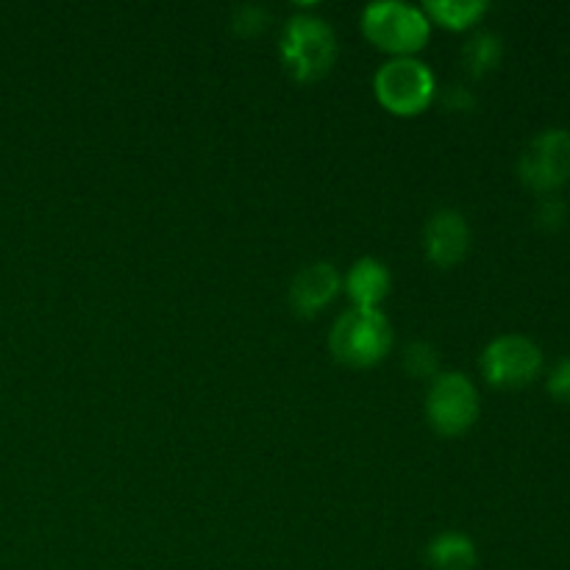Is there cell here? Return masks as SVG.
I'll return each instance as SVG.
<instances>
[{"label":"cell","instance_id":"6da1fadb","mask_svg":"<svg viewBox=\"0 0 570 570\" xmlns=\"http://www.w3.org/2000/svg\"><path fill=\"white\" fill-rule=\"evenodd\" d=\"M337 33L332 22L323 17L301 11L284 22L282 39H278V56L282 67L293 81L315 83L323 81L337 65Z\"/></svg>","mask_w":570,"mask_h":570},{"label":"cell","instance_id":"7a4b0ae2","mask_svg":"<svg viewBox=\"0 0 570 570\" xmlns=\"http://www.w3.org/2000/svg\"><path fill=\"white\" fill-rule=\"evenodd\" d=\"M362 33L367 42L390 59L417 56L432 39V22L426 11L406 0H376L362 9Z\"/></svg>","mask_w":570,"mask_h":570},{"label":"cell","instance_id":"3957f363","mask_svg":"<svg viewBox=\"0 0 570 570\" xmlns=\"http://www.w3.org/2000/svg\"><path fill=\"white\" fill-rule=\"evenodd\" d=\"M395 343L390 317L382 309H345L328 332V351L345 367L382 365Z\"/></svg>","mask_w":570,"mask_h":570},{"label":"cell","instance_id":"277c9868","mask_svg":"<svg viewBox=\"0 0 570 570\" xmlns=\"http://www.w3.org/2000/svg\"><path fill=\"white\" fill-rule=\"evenodd\" d=\"M438 78L417 56L387 59L373 76V95L379 106L395 117H417L438 100Z\"/></svg>","mask_w":570,"mask_h":570},{"label":"cell","instance_id":"5b68a950","mask_svg":"<svg viewBox=\"0 0 570 570\" xmlns=\"http://www.w3.org/2000/svg\"><path fill=\"white\" fill-rule=\"evenodd\" d=\"M482 415V395L460 371H440L426 390V421L440 438H462Z\"/></svg>","mask_w":570,"mask_h":570},{"label":"cell","instance_id":"8992f818","mask_svg":"<svg viewBox=\"0 0 570 570\" xmlns=\"http://www.w3.org/2000/svg\"><path fill=\"white\" fill-rule=\"evenodd\" d=\"M543 348L527 334H499L479 356L482 379L495 390L529 387L543 373Z\"/></svg>","mask_w":570,"mask_h":570},{"label":"cell","instance_id":"52a82bcc","mask_svg":"<svg viewBox=\"0 0 570 570\" xmlns=\"http://www.w3.org/2000/svg\"><path fill=\"white\" fill-rule=\"evenodd\" d=\"M518 178L538 195H554L570 181V131L543 128L518 156Z\"/></svg>","mask_w":570,"mask_h":570},{"label":"cell","instance_id":"ba28073f","mask_svg":"<svg viewBox=\"0 0 570 570\" xmlns=\"http://www.w3.org/2000/svg\"><path fill=\"white\" fill-rule=\"evenodd\" d=\"M471 223L456 209L432 212L421 234L423 254L440 271H451L460 265L471 250Z\"/></svg>","mask_w":570,"mask_h":570},{"label":"cell","instance_id":"9c48e42d","mask_svg":"<svg viewBox=\"0 0 570 570\" xmlns=\"http://www.w3.org/2000/svg\"><path fill=\"white\" fill-rule=\"evenodd\" d=\"M343 293V276L332 262H312L289 282V306L298 317H317Z\"/></svg>","mask_w":570,"mask_h":570},{"label":"cell","instance_id":"30bf717a","mask_svg":"<svg viewBox=\"0 0 570 570\" xmlns=\"http://www.w3.org/2000/svg\"><path fill=\"white\" fill-rule=\"evenodd\" d=\"M393 289V273L387 262L376 256H362L343 276V293L348 295L354 309H382Z\"/></svg>","mask_w":570,"mask_h":570},{"label":"cell","instance_id":"8fae6325","mask_svg":"<svg viewBox=\"0 0 570 570\" xmlns=\"http://www.w3.org/2000/svg\"><path fill=\"white\" fill-rule=\"evenodd\" d=\"M426 562L432 570H473L479 566V549L465 532H440L429 540Z\"/></svg>","mask_w":570,"mask_h":570},{"label":"cell","instance_id":"7c38bea8","mask_svg":"<svg viewBox=\"0 0 570 570\" xmlns=\"http://www.w3.org/2000/svg\"><path fill=\"white\" fill-rule=\"evenodd\" d=\"M432 26L445 31H471L490 11L488 0H426L421 6Z\"/></svg>","mask_w":570,"mask_h":570},{"label":"cell","instance_id":"4fadbf2b","mask_svg":"<svg viewBox=\"0 0 570 570\" xmlns=\"http://www.w3.org/2000/svg\"><path fill=\"white\" fill-rule=\"evenodd\" d=\"M504 59V39L493 31H476L462 48V65L471 78H484L499 70Z\"/></svg>","mask_w":570,"mask_h":570},{"label":"cell","instance_id":"5bb4252c","mask_svg":"<svg viewBox=\"0 0 570 570\" xmlns=\"http://www.w3.org/2000/svg\"><path fill=\"white\" fill-rule=\"evenodd\" d=\"M401 365H404L406 376L423 379V382H432L443 367H440V351L434 348L426 340H412L401 351Z\"/></svg>","mask_w":570,"mask_h":570},{"label":"cell","instance_id":"9a60e30c","mask_svg":"<svg viewBox=\"0 0 570 570\" xmlns=\"http://www.w3.org/2000/svg\"><path fill=\"white\" fill-rule=\"evenodd\" d=\"M271 22H273V17H271V9H267V6L243 3L232 11L234 33H239V37H245V39L265 33L267 28H271Z\"/></svg>","mask_w":570,"mask_h":570},{"label":"cell","instance_id":"2e32d148","mask_svg":"<svg viewBox=\"0 0 570 570\" xmlns=\"http://www.w3.org/2000/svg\"><path fill=\"white\" fill-rule=\"evenodd\" d=\"M568 220V206L566 200L557 198V195H543L540 204L534 206V226L543 228V232H560Z\"/></svg>","mask_w":570,"mask_h":570},{"label":"cell","instance_id":"e0dca14e","mask_svg":"<svg viewBox=\"0 0 570 570\" xmlns=\"http://www.w3.org/2000/svg\"><path fill=\"white\" fill-rule=\"evenodd\" d=\"M438 98L440 104L449 111H454V115H471V111L476 109V95L468 87H462V83H451L443 92H438Z\"/></svg>","mask_w":570,"mask_h":570},{"label":"cell","instance_id":"ac0fdd59","mask_svg":"<svg viewBox=\"0 0 570 570\" xmlns=\"http://www.w3.org/2000/svg\"><path fill=\"white\" fill-rule=\"evenodd\" d=\"M546 390H549L551 399H557L560 404H570V356L557 362L551 367L549 379H546Z\"/></svg>","mask_w":570,"mask_h":570}]
</instances>
